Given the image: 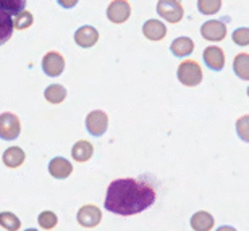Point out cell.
<instances>
[{
	"instance_id": "1",
	"label": "cell",
	"mask_w": 249,
	"mask_h": 231,
	"mask_svg": "<svg viewBox=\"0 0 249 231\" xmlns=\"http://www.w3.org/2000/svg\"><path fill=\"white\" fill-rule=\"evenodd\" d=\"M157 199L156 189L147 181L134 178H118L113 179L107 189L104 205L108 212L131 217L152 207Z\"/></svg>"
},
{
	"instance_id": "2",
	"label": "cell",
	"mask_w": 249,
	"mask_h": 231,
	"mask_svg": "<svg viewBox=\"0 0 249 231\" xmlns=\"http://www.w3.org/2000/svg\"><path fill=\"white\" fill-rule=\"evenodd\" d=\"M177 76L180 79L181 84H185L188 88H196L202 83V68L196 60H185L178 65Z\"/></svg>"
},
{
	"instance_id": "3",
	"label": "cell",
	"mask_w": 249,
	"mask_h": 231,
	"mask_svg": "<svg viewBox=\"0 0 249 231\" xmlns=\"http://www.w3.org/2000/svg\"><path fill=\"white\" fill-rule=\"evenodd\" d=\"M157 13L168 23H180L185 17V10L180 0H159Z\"/></svg>"
},
{
	"instance_id": "4",
	"label": "cell",
	"mask_w": 249,
	"mask_h": 231,
	"mask_svg": "<svg viewBox=\"0 0 249 231\" xmlns=\"http://www.w3.org/2000/svg\"><path fill=\"white\" fill-rule=\"evenodd\" d=\"M21 133V123L19 118L12 112L0 113V139L15 141Z\"/></svg>"
},
{
	"instance_id": "5",
	"label": "cell",
	"mask_w": 249,
	"mask_h": 231,
	"mask_svg": "<svg viewBox=\"0 0 249 231\" xmlns=\"http://www.w3.org/2000/svg\"><path fill=\"white\" fill-rule=\"evenodd\" d=\"M107 126H108V117L102 110H92L86 117V129L94 138H101L107 131Z\"/></svg>"
},
{
	"instance_id": "6",
	"label": "cell",
	"mask_w": 249,
	"mask_h": 231,
	"mask_svg": "<svg viewBox=\"0 0 249 231\" xmlns=\"http://www.w3.org/2000/svg\"><path fill=\"white\" fill-rule=\"evenodd\" d=\"M65 70V58L60 52L57 50H52V52H47L42 58V71L51 78H57L60 76Z\"/></svg>"
},
{
	"instance_id": "7",
	"label": "cell",
	"mask_w": 249,
	"mask_h": 231,
	"mask_svg": "<svg viewBox=\"0 0 249 231\" xmlns=\"http://www.w3.org/2000/svg\"><path fill=\"white\" fill-rule=\"evenodd\" d=\"M129 17H131V5H129L128 0H112L110 5L107 7L108 21L122 24L128 21Z\"/></svg>"
},
{
	"instance_id": "8",
	"label": "cell",
	"mask_w": 249,
	"mask_h": 231,
	"mask_svg": "<svg viewBox=\"0 0 249 231\" xmlns=\"http://www.w3.org/2000/svg\"><path fill=\"white\" fill-rule=\"evenodd\" d=\"M76 220L78 223L81 225L84 228H94L101 223L102 220V212L97 205L94 204H86L83 205L81 209L78 210V215H76Z\"/></svg>"
},
{
	"instance_id": "9",
	"label": "cell",
	"mask_w": 249,
	"mask_h": 231,
	"mask_svg": "<svg viewBox=\"0 0 249 231\" xmlns=\"http://www.w3.org/2000/svg\"><path fill=\"white\" fill-rule=\"evenodd\" d=\"M201 36L206 39V41L220 42L227 36V24L218 21V19H211V21H206L201 26Z\"/></svg>"
},
{
	"instance_id": "10",
	"label": "cell",
	"mask_w": 249,
	"mask_h": 231,
	"mask_svg": "<svg viewBox=\"0 0 249 231\" xmlns=\"http://www.w3.org/2000/svg\"><path fill=\"white\" fill-rule=\"evenodd\" d=\"M99 41V31L94 26H81L74 33V42L81 49H91Z\"/></svg>"
},
{
	"instance_id": "11",
	"label": "cell",
	"mask_w": 249,
	"mask_h": 231,
	"mask_svg": "<svg viewBox=\"0 0 249 231\" xmlns=\"http://www.w3.org/2000/svg\"><path fill=\"white\" fill-rule=\"evenodd\" d=\"M204 62L212 71H220L225 67V52L217 46L207 47L204 50Z\"/></svg>"
},
{
	"instance_id": "12",
	"label": "cell",
	"mask_w": 249,
	"mask_h": 231,
	"mask_svg": "<svg viewBox=\"0 0 249 231\" xmlns=\"http://www.w3.org/2000/svg\"><path fill=\"white\" fill-rule=\"evenodd\" d=\"M142 34L146 36V39L152 42L162 41L167 36V26L159 19H147L142 26Z\"/></svg>"
},
{
	"instance_id": "13",
	"label": "cell",
	"mask_w": 249,
	"mask_h": 231,
	"mask_svg": "<svg viewBox=\"0 0 249 231\" xmlns=\"http://www.w3.org/2000/svg\"><path fill=\"white\" fill-rule=\"evenodd\" d=\"M49 173L55 179H65L73 173V165L63 157H55L49 162Z\"/></svg>"
},
{
	"instance_id": "14",
	"label": "cell",
	"mask_w": 249,
	"mask_h": 231,
	"mask_svg": "<svg viewBox=\"0 0 249 231\" xmlns=\"http://www.w3.org/2000/svg\"><path fill=\"white\" fill-rule=\"evenodd\" d=\"M24 159H26V154L21 147H17V145H12L3 152L2 155V162L5 167L8 168H18L24 163Z\"/></svg>"
},
{
	"instance_id": "15",
	"label": "cell",
	"mask_w": 249,
	"mask_h": 231,
	"mask_svg": "<svg viewBox=\"0 0 249 231\" xmlns=\"http://www.w3.org/2000/svg\"><path fill=\"white\" fill-rule=\"evenodd\" d=\"M92 154H94V145L89 142V141H84V139L78 141L71 149L73 160H76L79 163L88 162V160L92 157Z\"/></svg>"
},
{
	"instance_id": "16",
	"label": "cell",
	"mask_w": 249,
	"mask_h": 231,
	"mask_svg": "<svg viewBox=\"0 0 249 231\" xmlns=\"http://www.w3.org/2000/svg\"><path fill=\"white\" fill-rule=\"evenodd\" d=\"M191 228L194 231H209L213 228V217L206 210L196 212L191 217Z\"/></svg>"
},
{
	"instance_id": "17",
	"label": "cell",
	"mask_w": 249,
	"mask_h": 231,
	"mask_svg": "<svg viewBox=\"0 0 249 231\" xmlns=\"http://www.w3.org/2000/svg\"><path fill=\"white\" fill-rule=\"evenodd\" d=\"M13 18L12 15L0 8V46L10 41L13 34Z\"/></svg>"
},
{
	"instance_id": "18",
	"label": "cell",
	"mask_w": 249,
	"mask_h": 231,
	"mask_svg": "<svg viewBox=\"0 0 249 231\" xmlns=\"http://www.w3.org/2000/svg\"><path fill=\"white\" fill-rule=\"evenodd\" d=\"M170 50H172V53L175 55V57H188V55L193 53L194 42L189 37H186V36L177 37L175 41L172 42Z\"/></svg>"
},
{
	"instance_id": "19",
	"label": "cell",
	"mask_w": 249,
	"mask_h": 231,
	"mask_svg": "<svg viewBox=\"0 0 249 231\" xmlns=\"http://www.w3.org/2000/svg\"><path fill=\"white\" fill-rule=\"evenodd\" d=\"M44 99L49 104H62L67 99V89L62 84H51L49 88H46L44 91Z\"/></svg>"
},
{
	"instance_id": "20",
	"label": "cell",
	"mask_w": 249,
	"mask_h": 231,
	"mask_svg": "<svg viewBox=\"0 0 249 231\" xmlns=\"http://www.w3.org/2000/svg\"><path fill=\"white\" fill-rule=\"evenodd\" d=\"M233 71L240 76L243 81L249 79V55L248 53H238L233 60Z\"/></svg>"
},
{
	"instance_id": "21",
	"label": "cell",
	"mask_w": 249,
	"mask_h": 231,
	"mask_svg": "<svg viewBox=\"0 0 249 231\" xmlns=\"http://www.w3.org/2000/svg\"><path fill=\"white\" fill-rule=\"evenodd\" d=\"M0 227L8 231H17L21 228V222L12 212H0Z\"/></svg>"
},
{
	"instance_id": "22",
	"label": "cell",
	"mask_w": 249,
	"mask_h": 231,
	"mask_svg": "<svg viewBox=\"0 0 249 231\" xmlns=\"http://www.w3.org/2000/svg\"><path fill=\"white\" fill-rule=\"evenodd\" d=\"M222 0H197V10L202 15H215L220 12Z\"/></svg>"
},
{
	"instance_id": "23",
	"label": "cell",
	"mask_w": 249,
	"mask_h": 231,
	"mask_svg": "<svg viewBox=\"0 0 249 231\" xmlns=\"http://www.w3.org/2000/svg\"><path fill=\"white\" fill-rule=\"evenodd\" d=\"M33 23H34L33 13H31V12H26V10H21L19 13L15 15L13 28H15V29H28Z\"/></svg>"
},
{
	"instance_id": "24",
	"label": "cell",
	"mask_w": 249,
	"mask_h": 231,
	"mask_svg": "<svg viewBox=\"0 0 249 231\" xmlns=\"http://www.w3.org/2000/svg\"><path fill=\"white\" fill-rule=\"evenodd\" d=\"M37 222H39V227H41L42 230H52V228L57 227L58 218H57L55 213L51 212V210H46V212L39 213Z\"/></svg>"
},
{
	"instance_id": "25",
	"label": "cell",
	"mask_w": 249,
	"mask_h": 231,
	"mask_svg": "<svg viewBox=\"0 0 249 231\" xmlns=\"http://www.w3.org/2000/svg\"><path fill=\"white\" fill-rule=\"evenodd\" d=\"M26 7V0H0V8L10 15H17Z\"/></svg>"
},
{
	"instance_id": "26",
	"label": "cell",
	"mask_w": 249,
	"mask_h": 231,
	"mask_svg": "<svg viewBox=\"0 0 249 231\" xmlns=\"http://www.w3.org/2000/svg\"><path fill=\"white\" fill-rule=\"evenodd\" d=\"M233 42L238 44V46L245 47L249 44V29L248 28H238L235 33H233Z\"/></svg>"
},
{
	"instance_id": "27",
	"label": "cell",
	"mask_w": 249,
	"mask_h": 231,
	"mask_svg": "<svg viewBox=\"0 0 249 231\" xmlns=\"http://www.w3.org/2000/svg\"><path fill=\"white\" fill-rule=\"evenodd\" d=\"M248 115L240 118V122L236 123V131L240 134V138L243 141H249V136H248V129H249V124H248Z\"/></svg>"
},
{
	"instance_id": "28",
	"label": "cell",
	"mask_w": 249,
	"mask_h": 231,
	"mask_svg": "<svg viewBox=\"0 0 249 231\" xmlns=\"http://www.w3.org/2000/svg\"><path fill=\"white\" fill-rule=\"evenodd\" d=\"M57 2L60 3V7L63 8H73V7H76V3L79 0H57Z\"/></svg>"
}]
</instances>
